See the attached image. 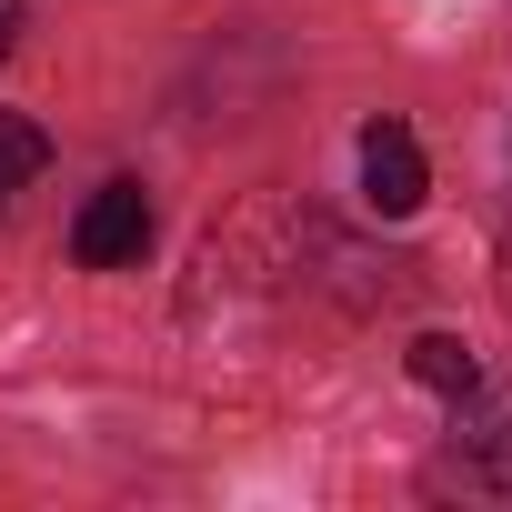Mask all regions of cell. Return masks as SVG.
<instances>
[{"mask_svg": "<svg viewBox=\"0 0 512 512\" xmlns=\"http://www.w3.org/2000/svg\"><path fill=\"white\" fill-rule=\"evenodd\" d=\"M141 251H151V191L141 181H101L81 201V221H71V262L81 272H131Z\"/></svg>", "mask_w": 512, "mask_h": 512, "instance_id": "cell-1", "label": "cell"}, {"mask_svg": "<svg viewBox=\"0 0 512 512\" xmlns=\"http://www.w3.org/2000/svg\"><path fill=\"white\" fill-rule=\"evenodd\" d=\"M422 191H432L422 141H412L402 121H362V201H372L382 221H412V211H422Z\"/></svg>", "mask_w": 512, "mask_h": 512, "instance_id": "cell-2", "label": "cell"}, {"mask_svg": "<svg viewBox=\"0 0 512 512\" xmlns=\"http://www.w3.org/2000/svg\"><path fill=\"white\" fill-rule=\"evenodd\" d=\"M402 362H412V382H422V392H442V402H472V392H482V362H472V342H462V332H422Z\"/></svg>", "mask_w": 512, "mask_h": 512, "instance_id": "cell-3", "label": "cell"}, {"mask_svg": "<svg viewBox=\"0 0 512 512\" xmlns=\"http://www.w3.org/2000/svg\"><path fill=\"white\" fill-rule=\"evenodd\" d=\"M41 161H51V131L21 121V111H0V211H11V201L41 181Z\"/></svg>", "mask_w": 512, "mask_h": 512, "instance_id": "cell-4", "label": "cell"}, {"mask_svg": "<svg viewBox=\"0 0 512 512\" xmlns=\"http://www.w3.org/2000/svg\"><path fill=\"white\" fill-rule=\"evenodd\" d=\"M11 41H21V0H0V61H11Z\"/></svg>", "mask_w": 512, "mask_h": 512, "instance_id": "cell-5", "label": "cell"}, {"mask_svg": "<svg viewBox=\"0 0 512 512\" xmlns=\"http://www.w3.org/2000/svg\"><path fill=\"white\" fill-rule=\"evenodd\" d=\"M502 302H512V221H502Z\"/></svg>", "mask_w": 512, "mask_h": 512, "instance_id": "cell-6", "label": "cell"}]
</instances>
